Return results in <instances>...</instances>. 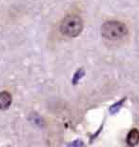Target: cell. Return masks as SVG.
<instances>
[{
    "instance_id": "6da1fadb",
    "label": "cell",
    "mask_w": 139,
    "mask_h": 147,
    "mask_svg": "<svg viewBox=\"0 0 139 147\" xmlns=\"http://www.w3.org/2000/svg\"><path fill=\"white\" fill-rule=\"evenodd\" d=\"M101 34L107 40L118 41L127 36L128 28L123 22L117 20H110L102 25Z\"/></svg>"
},
{
    "instance_id": "7a4b0ae2",
    "label": "cell",
    "mask_w": 139,
    "mask_h": 147,
    "mask_svg": "<svg viewBox=\"0 0 139 147\" xmlns=\"http://www.w3.org/2000/svg\"><path fill=\"white\" fill-rule=\"evenodd\" d=\"M83 30V21L81 17L75 14L67 16L62 20L60 24V31L62 34L68 37H76Z\"/></svg>"
},
{
    "instance_id": "3957f363",
    "label": "cell",
    "mask_w": 139,
    "mask_h": 147,
    "mask_svg": "<svg viewBox=\"0 0 139 147\" xmlns=\"http://www.w3.org/2000/svg\"><path fill=\"white\" fill-rule=\"evenodd\" d=\"M13 98L11 94L7 91H3L0 93V110H7L11 106Z\"/></svg>"
},
{
    "instance_id": "277c9868",
    "label": "cell",
    "mask_w": 139,
    "mask_h": 147,
    "mask_svg": "<svg viewBox=\"0 0 139 147\" xmlns=\"http://www.w3.org/2000/svg\"><path fill=\"white\" fill-rule=\"evenodd\" d=\"M127 143L130 146H135L139 143V131L137 129H132L127 136Z\"/></svg>"
}]
</instances>
